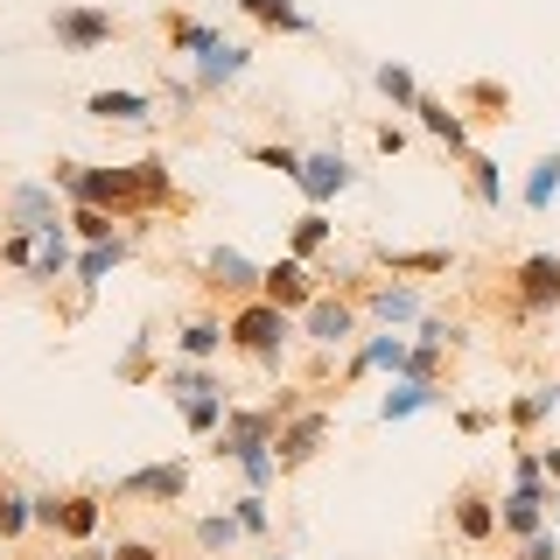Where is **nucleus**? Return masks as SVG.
Here are the masks:
<instances>
[{
    "mask_svg": "<svg viewBox=\"0 0 560 560\" xmlns=\"http://www.w3.org/2000/svg\"><path fill=\"white\" fill-rule=\"evenodd\" d=\"M49 183L63 189V203H92L113 210L119 224L148 218V183H140V162H57Z\"/></svg>",
    "mask_w": 560,
    "mask_h": 560,
    "instance_id": "f257e3e1",
    "label": "nucleus"
},
{
    "mask_svg": "<svg viewBox=\"0 0 560 560\" xmlns=\"http://www.w3.org/2000/svg\"><path fill=\"white\" fill-rule=\"evenodd\" d=\"M224 329H232V350L245 364H259V372H280V358H288L294 329H302V315L273 308L267 294H253V302H232V315H224Z\"/></svg>",
    "mask_w": 560,
    "mask_h": 560,
    "instance_id": "f03ea898",
    "label": "nucleus"
},
{
    "mask_svg": "<svg viewBox=\"0 0 560 560\" xmlns=\"http://www.w3.org/2000/svg\"><path fill=\"white\" fill-rule=\"evenodd\" d=\"M49 35H57L63 57H98V49L119 43V14L98 8V0H57L49 8Z\"/></svg>",
    "mask_w": 560,
    "mask_h": 560,
    "instance_id": "7ed1b4c3",
    "label": "nucleus"
},
{
    "mask_svg": "<svg viewBox=\"0 0 560 560\" xmlns=\"http://www.w3.org/2000/svg\"><path fill=\"white\" fill-rule=\"evenodd\" d=\"M504 294H512L518 315H553L560 308V253H525V259H512Z\"/></svg>",
    "mask_w": 560,
    "mask_h": 560,
    "instance_id": "20e7f679",
    "label": "nucleus"
},
{
    "mask_svg": "<svg viewBox=\"0 0 560 560\" xmlns=\"http://www.w3.org/2000/svg\"><path fill=\"white\" fill-rule=\"evenodd\" d=\"M273 434H280V407H273V399H267V407H238V399H232L224 428L210 434V455H218V463H238V455H253V448H273Z\"/></svg>",
    "mask_w": 560,
    "mask_h": 560,
    "instance_id": "39448f33",
    "label": "nucleus"
},
{
    "mask_svg": "<svg viewBox=\"0 0 560 560\" xmlns=\"http://www.w3.org/2000/svg\"><path fill=\"white\" fill-rule=\"evenodd\" d=\"M302 337L315 343V350H358V337H364V308L350 302V294H315V308L302 315Z\"/></svg>",
    "mask_w": 560,
    "mask_h": 560,
    "instance_id": "423d86ee",
    "label": "nucleus"
},
{
    "mask_svg": "<svg viewBox=\"0 0 560 560\" xmlns=\"http://www.w3.org/2000/svg\"><path fill=\"white\" fill-rule=\"evenodd\" d=\"M189 498V463H140L127 477H113V504H183Z\"/></svg>",
    "mask_w": 560,
    "mask_h": 560,
    "instance_id": "0eeeda50",
    "label": "nucleus"
},
{
    "mask_svg": "<svg viewBox=\"0 0 560 560\" xmlns=\"http://www.w3.org/2000/svg\"><path fill=\"white\" fill-rule=\"evenodd\" d=\"M63 189L57 183H0V232H43V224H63L70 210H57Z\"/></svg>",
    "mask_w": 560,
    "mask_h": 560,
    "instance_id": "6e6552de",
    "label": "nucleus"
},
{
    "mask_svg": "<svg viewBox=\"0 0 560 560\" xmlns=\"http://www.w3.org/2000/svg\"><path fill=\"white\" fill-rule=\"evenodd\" d=\"M323 448H329V413H323V407H302V413H288V420H280V434H273L280 477H294V469H308V463H315Z\"/></svg>",
    "mask_w": 560,
    "mask_h": 560,
    "instance_id": "1a4fd4ad",
    "label": "nucleus"
},
{
    "mask_svg": "<svg viewBox=\"0 0 560 560\" xmlns=\"http://www.w3.org/2000/svg\"><path fill=\"white\" fill-rule=\"evenodd\" d=\"M350 183H358V168H350L343 148H315V154H302V175H294V189L308 197V210H329Z\"/></svg>",
    "mask_w": 560,
    "mask_h": 560,
    "instance_id": "9d476101",
    "label": "nucleus"
},
{
    "mask_svg": "<svg viewBox=\"0 0 560 560\" xmlns=\"http://www.w3.org/2000/svg\"><path fill=\"white\" fill-rule=\"evenodd\" d=\"M358 308L372 315L378 329H407V323H420V315H428V294H420L413 280H364Z\"/></svg>",
    "mask_w": 560,
    "mask_h": 560,
    "instance_id": "9b49d317",
    "label": "nucleus"
},
{
    "mask_svg": "<svg viewBox=\"0 0 560 560\" xmlns=\"http://www.w3.org/2000/svg\"><path fill=\"white\" fill-rule=\"evenodd\" d=\"M259 294H267L273 308H288V315H308L315 308V294H323V273L308 267V259H273L267 267V280H259Z\"/></svg>",
    "mask_w": 560,
    "mask_h": 560,
    "instance_id": "f8f14e48",
    "label": "nucleus"
},
{
    "mask_svg": "<svg viewBox=\"0 0 560 560\" xmlns=\"http://www.w3.org/2000/svg\"><path fill=\"white\" fill-rule=\"evenodd\" d=\"M259 280H267V267H259V259H245L238 245H210V253H203V288H210V294L253 302V294H259Z\"/></svg>",
    "mask_w": 560,
    "mask_h": 560,
    "instance_id": "ddd939ff",
    "label": "nucleus"
},
{
    "mask_svg": "<svg viewBox=\"0 0 560 560\" xmlns=\"http://www.w3.org/2000/svg\"><path fill=\"white\" fill-rule=\"evenodd\" d=\"M105 490H63L57 498V525H49V533L63 539V547H92L98 539V525H105Z\"/></svg>",
    "mask_w": 560,
    "mask_h": 560,
    "instance_id": "4468645a",
    "label": "nucleus"
},
{
    "mask_svg": "<svg viewBox=\"0 0 560 560\" xmlns=\"http://www.w3.org/2000/svg\"><path fill=\"white\" fill-rule=\"evenodd\" d=\"M407 358H413V343L399 337V329H372V337H358V350H350L343 378H364V372H385V378H407Z\"/></svg>",
    "mask_w": 560,
    "mask_h": 560,
    "instance_id": "2eb2a0df",
    "label": "nucleus"
},
{
    "mask_svg": "<svg viewBox=\"0 0 560 560\" xmlns=\"http://www.w3.org/2000/svg\"><path fill=\"white\" fill-rule=\"evenodd\" d=\"M448 525H455L463 547H490V539H498V498H490L483 483H463L455 504H448Z\"/></svg>",
    "mask_w": 560,
    "mask_h": 560,
    "instance_id": "dca6fc26",
    "label": "nucleus"
},
{
    "mask_svg": "<svg viewBox=\"0 0 560 560\" xmlns=\"http://www.w3.org/2000/svg\"><path fill=\"white\" fill-rule=\"evenodd\" d=\"M70 267H78V238H70V218H63V224H43V232H35L28 280H35V288H57V280H70Z\"/></svg>",
    "mask_w": 560,
    "mask_h": 560,
    "instance_id": "f3484780",
    "label": "nucleus"
},
{
    "mask_svg": "<svg viewBox=\"0 0 560 560\" xmlns=\"http://www.w3.org/2000/svg\"><path fill=\"white\" fill-rule=\"evenodd\" d=\"M372 267H385L393 280H434V273L455 267V253H448V245H378Z\"/></svg>",
    "mask_w": 560,
    "mask_h": 560,
    "instance_id": "a211bd4d",
    "label": "nucleus"
},
{
    "mask_svg": "<svg viewBox=\"0 0 560 560\" xmlns=\"http://www.w3.org/2000/svg\"><path fill=\"white\" fill-rule=\"evenodd\" d=\"M413 119H420V127H428L434 140H442V148L455 154V162H469V154H477V148H469V127H463V105H455V98H434V92H420Z\"/></svg>",
    "mask_w": 560,
    "mask_h": 560,
    "instance_id": "6ab92c4d",
    "label": "nucleus"
},
{
    "mask_svg": "<svg viewBox=\"0 0 560 560\" xmlns=\"http://www.w3.org/2000/svg\"><path fill=\"white\" fill-rule=\"evenodd\" d=\"M133 253H140V232H119V238H105V245H78V267H70V280L92 294L98 280H105V273H119Z\"/></svg>",
    "mask_w": 560,
    "mask_h": 560,
    "instance_id": "aec40b11",
    "label": "nucleus"
},
{
    "mask_svg": "<svg viewBox=\"0 0 560 560\" xmlns=\"http://www.w3.org/2000/svg\"><path fill=\"white\" fill-rule=\"evenodd\" d=\"M245 70H253V49H245V43H218L210 57H197V63H189V78H197V92L210 98V92H232V84L245 78Z\"/></svg>",
    "mask_w": 560,
    "mask_h": 560,
    "instance_id": "412c9836",
    "label": "nucleus"
},
{
    "mask_svg": "<svg viewBox=\"0 0 560 560\" xmlns=\"http://www.w3.org/2000/svg\"><path fill=\"white\" fill-rule=\"evenodd\" d=\"M84 113H92L98 127H154V98L148 92H113V84L84 98Z\"/></svg>",
    "mask_w": 560,
    "mask_h": 560,
    "instance_id": "4be33fe9",
    "label": "nucleus"
},
{
    "mask_svg": "<svg viewBox=\"0 0 560 560\" xmlns=\"http://www.w3.org/2000/svg\"><path fill=\"white\" fill-rule=\"evenodd\" d=\"M218 350H232V329H224V315H189V323L175 329V358H183V364H210Z\"/></svg>",
    "mask_w": 560,
    "mask_h": 560,
    "instance_id": "5701e85b",
    "label": "nucleus"
},
{
    "mask_svg": "<svg viewBox=\"0 0 560 560\" xmlns=\"http://www.w3.org/2000/svg\"><path fill=\"white\" fill-rule=\"evenodd\" d=\"M434 407H448V393L442 385H428V378H393V393L378 399V420H413V413H434Z\"/></svg>",
    "mask_w": 560,
    "mask_h": 560,
    "instance_id": "b1692460",
    "label": "nucleus"
},
{
    "mask_svg": "<svg viewBox=\"0 0 560 560\" xmlns=\"http://www.w3.org/2000/svg\"><path fill=\"white\" fill-rule=\"evenodd\" d=\"M560 413V378H547V385H533V393H512L504 399V428L512 434H533L539 420H553Z\"/></svg>",
    "mask_w": 560,
    "mask_h": 560,
    "instance_id": "393cba45",
    "label": "nucleus"
},
{
    "mask_svg": "<svg viewBox=\"0 0 560 560\" xmlns=\"http://www.w3.org/2000/svg\"><path fill=\"white\" fill-rule=\"evenodd\" d=\"M162 35H168V57H189V63L210 57V49L224 43V35L210 22H197V14H162Z\"/></svg>",
    "mask_w": 560,
    "mask_h": 560,
    "instance_id": "a878e982",
    "label": "nucleus"
},
{
    "mask_svg": "<svg viewBox=\"0 0 560 560\" xmlns=\"http://www.w3.org/2000/svg\"><path fill=\"white\" fill-rule=\"evenodd\" d=\"M238 14L259 22V28H273V35H315V14H302L294 0H238Z\"/></svg>",
    "mask_w": 560,
    "mask_h": 560,
    "instance_id": "bb28decb",
    "label": "nucleus"
},
{
    "mask_svg": "<svg viewBox=\"0 0 560 560\" xmlns=\"http://www.w3.org/2000/svg\"><path fill=\"white\" fill-rule=\"evenodd\" d=\"M329 245H337V224H329V210H302V218H294V232H288V253L315 267Z\"/></svg>",
    "mask_w": 560,
    "mask_h": 560,
    "instance_id": "cd10ccee",
    "label": "nucleus"
},
{
    "mask_svg": "<svg viewBox=\"0 0 560 560\" xmlns=\"http://www.w3.org/2000/svg\"><path fill=\"white\" fill-rule=\"evenodd\" d=\"M189 539H197V547H203L210 560H224V553H232L238 539H245V525L232 518V504H224V512H203L197 525H189Z\"/></svg>",
    "mask_w": 560,
    "mask_h": 560,
    "instance_id": "c85d7f7f",
    "label": "nucleus"
},
{
    "mask_svg": "<svg viewBox=\"0 0 560 560\" xmlns=\"http://www.w3.org/2000/svg\"><path fill=\"white\" fill-rule=\"evenodd\" d=\"M35 533V490H0V547H22Z\"/></svg>",
    "mask_w": 560,
    "mask_h": 560,
    "instance_id": "c756f323",
    "label": "nucleus"
},
{
    "mask_svg": "<svg viewBox=\"0 0 560 560\" xmlns=\"http://www.w3.org/2000/svg\"><path fill=\"white\" fill-rule=\"evenodd\" d=\"M463 175H469V197H477L483 210H504V162H498V154H469V162H463Z\"/></svg>",
    "mask_w": 560,
    "mask_h": 560,
    "instance_id": "7c9ffc66",
    "label": "nucleus"
},
{
    "mask_svg": "<svg viewBox=\"0 0 560 560\" xmlns=\"http://www.w3.org/2000/svg\"><path fill=\"white\" fill-rule=\"evenodd\" d=\"M553 197H560V148L539 154V162L525 168V183H518V203L525 210H553Z\"/></svg>",
    "mask_w": 560,
    "mask_h": 560,
    "instance_id": "2f4dec72",
    "label": "nucleus"
},
{
    "mask_svg": "<svg viewBox=\"0 0 560 560\" xmlns=\"http://www.w3.org/2000/svg\"><path fill=\"white\" fill-rule=\"evenodd\" d=\"M162 393L175 399V407H183V399H197V393H224V385H218V372H210V364H183V358H175V364H162Z\"/></svg>",
    "mask_w": 560,
    "mask_h": 560,
    "instance_id": "473e14b6",
    "label": "nucleus"
},
{
    "mask_svg": "<svg viewBox=\"0 0 560 560\" xmlns=\"http://www.w3.org/2000/svg\"><path fill=\"white\" fill-rule=\"evenodd\" d=\"M175 413H183V428L197 434V442H210V434L224 428V413H232V393H197V399H183Z\"/></svg>",
    "mask_w": 560,
    "mask_h": 560,
    "instance_id": "72a5a7b5",
    "label": "nucleus"
},
{
    "mask_svg": "<svg viewBox=\"0 0 560 560\" xmlns=\"http://www.w3.org/2000/svg\"><path fill=\"white\" fill-rule=\"evenodd\" d=\"M127 224L113 218V210H92V203H70V238L78 245H105V238H119Z\"/></svg>",
    "mask_w": 560,
    "mask_h": 560,
    "instance_id": "f704fd0d",
    "label": "nucleus"
},
{
    "mask_svg": "<svg viewBox=\"0 0 560 560\" xmlns=\"http://www.w3.org/2000/svg\"><path fill=\"white\" fill-rule=\"evenodd\" d=\"M372 84H378L385 98H393V113H413V105H420V78H413L407 63H378V70H372Z\"/></svg>",
    "mask_w": 560,
    "mask_h": 560,
    "instance_id": "c9c22d12",
    "label": "nucleus"
},
{
    "mask_svg": "<svg viewBox=\"0 0 560 560\" xmlns=\"http://www.w3.org/2000/svg\"><path fill=\"white\" fill-rule=\"evenodd\" d=\"M232 518L245 525V539H267V533H273V504H267V490H238V498H232Z\"/></svg>",
    "mask_w": 560,
    "mask_h": 560,
    "instance_id": "e433bc0d",
    "label": "nucleus"
},
{
    "mask_svg": "<svg viewBox=\"0 0 560 560\" xmlns=\"http://www.w3.org/2000/svg\"><path fill=\"white\" fill-rule=\"evenodd\" d=\"M455 105H483V119H504V113H512V92L490 84V78H469L463 92H455Z\"/></svg>",
    "mask_w": 560,
    "mask_h": 560,
    "instance_id": "4c0bfd02",
    "label": "nucleus"
},
{
    "mask_svg": "<svg viewBox=\"0 0 560 560\" xmlns=\"http://www.w3.org/2000/svg\"><path fill=\"white\" fill-rule=\"evenodd\" d=\"M232 469H238V483H245V490H273V483H280V455H273V448H253V455H238Z\"/></svg>",
    "mask_w": 560,
    "mask_h": 560,
    "instance_id": "58836bf2",
    "label": "nucleus"
},
{
    "mask_svg": "<svg viewBox=\"0 0 560 560\" xmlns=\"http://www.w3.org/2000/svg\"><path fill=\"white\" fill-rule=\"evenodd\" d=\"M245 162H259V168H273V175H302V148H280V140H253V148H245Z\"/></svg>",
    "mask_w": 560,
    "mask_h": 560,
    "instance_id": "ea45409f",
    "label": "nucleus"
},
{
    "mask_svg": "<svg viewBox=\"0 0 560 560\" xmlns=\"http://www.w3.org/2000/svg\"><path fill=\"white\" fill-rule=\"evenodd\" d=\"M197 78H189V70H168L162 78V105H168V119H183V113H197Z\"/></svg>",
    "mask_w": 560,
    "mask_h": 560,
    "instance_id": "a19ab883",
    "label": "nucleus"
},
{
    "mask_svg": "<svg viewBox=\"0 0 560 560\" xmlns=\"http://www.w3.org/2000/svg\"><path fill=\"white\" fill-rule=\"evenodd\" d=\"M148 350H154V329H140V337L127 343V350H119V364H113V378H148Z\"/></svg>",
    "mask_w": 560,
    "mask_h": 560,
    "instance_id": "79ce46f5",
    "label": "nucleus"
},
{
    "mask_svg": "<svg viewBox=\"0 0 560 560\" xmlns=\"http://www.w3.org/2000/svg\"><path fill=\"white\" fill-rule=\"evenodd\" d=\"M413 329H420V343H442V350H455V343H463V323H455V315H434V308L420 315Z\"/></svg>",
    "mask_w": 560,
    "mask_h": 560,
    "instance_id": "37998d69",
    "label": "nucleus"
},
{
    "mask_svg": "<svg viewBox=\"0 0 560 560\" xmlns=\"http://www.w3.org/2000/svg\"><path fill=\"white\" fill-rule=\"evenodd\" d=\"M512 483L518 490H547V463H539V448H512Z\"/></svg>",
    "mask_w": 560,
    "mask_h": 560,
    "instance_id": "c03bdc74",
    "label": "nucleus"
},
{
    "mask_svg": "<svg viewBox=\"0 0 560 560\" xmlns=\"http://www.w3.org/2000/svg\"><path fill=\"white\" fill-rule=\"evenodd\" d=\"M28 259H35V232H0V267L28 273Z\"/></svg>",
    "mask_w": 560,
    "mask_h": 560,
    "instance_id": "a18cd8bd",
    "label": "nucleus"
},
{
    "mask_svg": "<svg viewBox=\"0 0 560 560\" xmlns=\"http://www.w3.org/2000/svg\"><path fill=\"white\" fill-rule=\"evenodd\" d=\"M518 560H560V533H553V525H547V533L518 539Z\"/></svg>",
    "mask_w": 560,
    "mask_h": 560,
    "instance_id": "49530a36",
    "label": "nucleus"
},
{
    "mask_svg": "<svg viewBox=\"0 0 560 560\" xmlns=\"http://www.w3.org/2000/svg\"><path fill=\"white\" fill-rule=\"evenodd\" d=\"M498 420L504 413H490V407H455V428H463V434H490Z\"/></svg>",
    "mask_w": 560,
    "mask_h": 560,
    "instance_id": "de8ad7c7",
    "label": "nucleus"
},
{
    "mask_svg": "<svg viewBox=\"0 0 560 560\" xmlns=\"http://www.w3.org/2000/svg\"><path fill=\"white\" fill-rule=\"evenodd\" d=\"M372 148L378 154H399V148H407V127H399V119H378V127H372Z\"/></svg>",
    "mask_w": 560,
    "mask_h": 560,
    "instance_id": "09e8293b",
    "label": "nucleus"
},
{
    "mask_svg": "<svg viewBox=\"0 0 560 560\" xmlns=\"http://www.w3.org/2000/svg\"><path fill=\"white\" fill-rule=\"evenodd\" d=\"M113 560H168L154 539H113Z\"/></svg>",
    "mask_w": 560,
    "mask_h": 560,
    "instance_id": "8fccbe9b",
    "label": "nucleus"
},
{
    "mask_svg": "<svg viewBox=\"0 0 560 560\" xmlns=\"http://www.w3.org/2000/svg\"><path fill=\"white\" fill-rule=\"evenodd\" d=\"M57 498H63V490H35V525H43V533L57 525Z\"/></svg>",
    "mask_w": 560,
    "mask_h": 560,
    "instance_id": "3c124183",
    "label": "nucleus"
},
{
    "mask_svg": "<svg viewBox=\"0 0 560 560\" xmlns=\"http://www.w3.org/2000/svg\"><path fill=\"white\" fill-rule=\"evenodd\" d=\"M539 463H547V483H560V442H553V448H539Z\"/></svg>",
    "mask_w": 560,
    "mask_h": 560,
    "instance_id": "603ef678",
    "label": "nucleus"
},
{
    "mask_svg": "<svg viewBox=\"0 0 560 560\" xmlns=\"http://www.w3.org/2000/svg\"><path fill=\"white\" fill-rule=\"evenodd\" d=\"M70 560H113V553H98V547H70Z\"/></svg>",
    "mask_w": 560,
    "mask_h": 560,
    "instance_id": "864d4df0",
    "label": "nucleus"
},
{
    "mask_svg": "<svg viewBox=\"0 0 560 560\" xmlns=\"http://www.w3.org/2000/svg\"><path fill=\"white\" fill-rule=\"evenodd\" d=\"M553 533H560V490H553Z\"/></svg>",
    "mask_w": 560,
    "mask_h": 560,
    "instance_id": "5fc2aeb1",
    "label": "nucleus"
},
{
    "mask_svg": "<svg viewBox=\"0 0 560 560\" xmlns=\"http://www.w3.org/2000/svg\"><path fill=\"white\" fill-rule=\"evenodd\" d=\"M267 560H288V553H267Z\"/></svg>",
    "mask_w": 560,
    "mask_h": 560,
    "instance_id": "6e6d98bb",
    "label": "nucleus"
},
{
    "mask_svg": "<svg viewBox=\"0 0 560 560\" xmlns=\"http://www.w3.org/2000/svg\"><path fill=\"white\" fill-rule=\"evenodd\" d=\"M0 490H8V483H0Z\"/></svg>",
    "mask_w": 560,
    "mask_h": 560,
    "instance_id": "4d7b16f0",
    "label": "nucleus"
}]
</instances>
